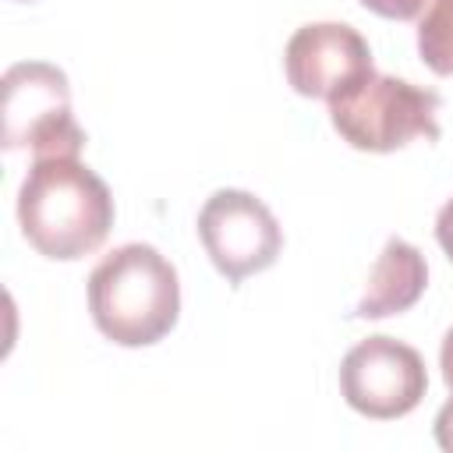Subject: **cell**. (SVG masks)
<instances>
[{
  "label": "cell",
  "mask_w": 453,
  "mask_h": 453,
  "mask_svg": "<svg viewBox=\"0 0 453 453\" xmlns=\"http://www.w3.org/2000/svg\"><path fill=\"white\" fill-rule=\"evenodd\" d=\"M18 223L39 255L74 262L106 241L113 226V195L78 156H42L32 159L18 188Z\"/></svg>",
  "instance_id": "obj_1"
},
{
  "label": "cell",
  "mask_w": 453,
  "mask_h": 453,
  "mask_svg": "<svg viewBox=\"0 0 453 453\" xmlns=\"http://www.w3.org/2000/svg\"><path fill=\"white\" fill-rule=\"evenodd\" d=\"M435 241H439V248L446 251V258L453 262V198L439 209V216H435Z\"/></svg>",
  "instance_id": "obj_11"
},
{
  "label": "cell",
  "mask_w": 453,
  "mask_h": 453,
  "mask_svg": "<svg viewBox=\"0 0 453 453\" xmlns=\"http://www.w3.org/2000/svg\"><path fill=\"white\" fill-rule=\"evenodd\" d=\"M428 287V262L425 255L403 241V237H389L386 248L379 251L365 290L354 304L357 319H386V315H400L407 311Z\"/></svg>",
  "instance_id": "obj_8"
},
{
  "label": "cell",
  "mask_w": 453,
  "mask_h": 453,
  "mask_svg": "<svg viewBox=\"0 0 453 453\" xmlns=\"http://www.w3.org/2000/svg\"><path fill=\"white\" fill-rule=\"evenodd\" d=\"M435 442L446 449V453H453V396L439 407V414H435Z\"/></svg>",
  "instance_id": "obj_12"
},
{
  "label": "cell",
  "mask_w": 453,
  "mask_h": 453,
  "mask_svg": "<svg viewBox=\"0 0 453 453\" xmlns=\"http://www.w3.org/2000/svg\"><path fill=\"white\" fill-rule=\"evenodd\" d=\"M425 4L428 0H361V7H368L372 14L389 18V21H418Z\"/></svg>",
  "instance_id": "obj_10"
},
{
  "label": "cell",
  "mask_w": 453,
  "mask_h": 453,
  "mask_svg": "<svg viewBox=\"0 0 453 453\" xmlns=\"http://www.w3.org/2000/svg\"><path fill=\"white\" fill-rule=\"evenodd\" d=\"M428 389L421 354L393 336H368L354 343L340 361L343 400L375 421H393L411 414Z\"/></svg>",
  "instance_id": "obj_6"
},
{
  "label": "cell",
  "mask_w": 453,
  "mask_h": 453,
  "mask_svg": "<svg viewBox=\"0 0 453 453\" xmlns=\"http://www.w3.org/2000/svg\"><path fill=\"white\" fill-rule=\"evenodd\" d=\"M287 81L297 96L333 99L365 78L372 67V50L357 28L343 21H308L301 25L283 50Z\"/></svg>",
  "instance_id": "obj_7"
},
{
  "label": "cell",
  "mask_w": 453,
  "mask_h": 453,
  "mask_svg": "<svg viewBox=\"0 0 453 453\" xmlns=\"http://www.w3.org/2000/svg\"><path fill=\"white\" fill-rule=\"evenodd\" d=\"M7 152L28 149L42 156H78L85 131L71 113L67 74L46 60H21L4 71V134Z\"/></svg>",
  "instance_id": "obj_4"
},
{
  "label": "cell",
  "mask_w": 453,
  "mask_h": 453,
  "mask_svg": "<svg viewBox=\"0 0 453 453\" xmlns=\"http://www.w3.org/2000/svg\"><path fill=\"white\" fill-rule=\"evenodd\" d=\"M439 92L368 71L329 99V120L347 145L361 152H393L414 138H439Z\"/></svg>",
  "instance_id": "obj_3"
},
{
  "label": "cell",
  "mask_w": 453,
  "mask_h": 453,
  "mask_svg": "<svg viewBox=\"0 0 453 453\" xmlns=\"http://www.w3.org/2000/svg\"><path fill=\"white\" fill-rule=\"evenodd\" d=\"M88 311L106 340L120 347H149L177 326V269L152 244H120L88 273Z\"/></svg>",
  "instance_id": "obj_2"
},
{
  "label": "cell",
  "mask_w": 453,
  "mask_h": 453,
  "mask_svg": "<svg viewBox=\"0 0 453 453\" xmlns=\"http://www.w3.org/2000/svg\"><path fill=\"white\" fill-rule=\"evenodd\" d=\"M439 368H442L446 386L453 389V326H449L446 336H442V347H439Z\"/></svg>",
  "instance_id": "obj_13"
},
{
  "label": "cell",
  "mask_w": 453,
  "mask_h": 453,
  "mask_svg": "<svg viewBox=\"0 0 453 453\" xmlns=\"http://www.w3.org/2000/svg\"><path fill=\"white\" fill-rule=\"evenodd\" d=\"M418 53L435 74H453V0H428L418 14Z\"/></svg>",
  "instance_id": "obj_9"
},
{
  "label": "cell",
  "mask_w": 453,
  "mask_h": 453,
  "mask_svg": "<svg viewBox=\"0 0 453 453\" xmlns=\"http://www.w3.org/2000/svg\"><path fill=\"white\" fill-rule=\"evenodd\" d=\"M198 241L226 283L269 269L283 251V230L273 209L241 188H219L198 209Z\"/></svg>",
  "instance_id": "obj_5"
}]
</instances>
